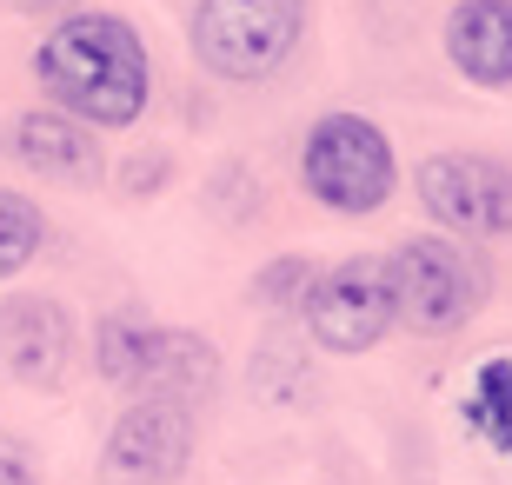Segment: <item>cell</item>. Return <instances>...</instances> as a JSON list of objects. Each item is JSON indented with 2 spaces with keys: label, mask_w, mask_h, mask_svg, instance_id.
<instances>
[{
  "label": "cell",
  "mask_w": 512,
  "mask_h": 485,
  "mask_svg": "<svg viewBox=\"0 0 512 485\" xmlns=\"http://www.w3.org/2000/svg\"><path fill=\"white\" fill-rule=\"evenodd\" d=\"M34 80L47 87L54 113L80 120L87 133H120L147 113L153 67L147 47L120 14H67L34 47Z\"/></svg>",
  "instance_id": "1"
},
{
  "label": "cell",
  "mask_w": 512,
  "mask_h": 485,
  "mask_svg": "<svg viewBox=\"0 0 512 485\" xmlns=\"http://www.w3.org/2000/svg\"><path fill=\"white\" fill-rule=\"evenodd\" d=\"M313 0H193V60L227 87H260L300 54Z\"/></svg>",
  "instance_id": "2"
},
{
  "label": "cell",
  "mask_w": 512,
  "mask_h": 485,
  "mask_svg": "<svg viewBox=\"0 0 512 485\" xmlns=\"http://www.w3.org/2000/svg\"><path fill=\"white\" fill-rule=\"evenodd\" d=\"M300 187L340 220L380 213L399 193V160L386 127L366 120V113H320L300 147Z\"/></svg>",
  "instance_id": "3"
},
{
  "label": "cell",
  "mask_w": 512,
  "mask_h": 485,
  "mask_svg": "<svg viewBox=\"0 0 512 485\" xmlns=\"http://www.w3.org/2000/svg\"><path fill=\"white\" fill-rule=\"evenodd\" d=\"M386 286H393V319L426 339L459 333L466 319L486 306V260L473 246L446 240V233H413L386 253Z\"/></svg>",
  "instance_id": "4"
},
{
  "label": "cell",
  "mask_w": 512,
  "mask_h": 485,
  "mask_svg": "<svg viewBox=\"0 0 512 485\" xmlns=\"http://www.w3.org/2000/svg\"><path fill=\"white\" fill-rule=\"evenodd\" d=\"M306 333L320 353H373L386 333H393V286H386V253H353V260H333L326 273H313L300 299Z\"/></svg>",
  "instance_id": "5"
},
{
  "label": "cell",
  "mask_w": 512,
  "mask_h": 485,
  "mask_svg": "<svg viewBox=\"0 0 512 485\" xmlns=\"http://www.w3.org/2000/svg\"><path fill=\"white\" fill-rule=\"evenodd\" d=\"M413 193L446 240H512V167L493 153H433L419 160Z\"/></svg>",
  "instance_id": "6"
},
{
  "label": "cell",
  "mask_w": 512,
  "mask_h": 485,
  "mask_svg": "<svg viewBox=\"0 0 512 485\" xmlns=\"http://www.w3.org/2000/svg\"><path fill=\"white\" fill-rule=\"evenodd\" d=\"M193 439H200L193 412L133 399L100 446V472H107V485H173L193 459Z\"/></svg>",
  "instance_id": "7"
},
{
  "label": "cell",
  "mask_w": 512,
  "mask_h": 485,
  "mask_svg": "<svg viewBox=\"0 0 512 485\" xmlns=\"http://www.w3.org/2000/svg\"><path fill=\"white\" fill-rule=\"evenodd\" d=\"M127 392L200 419V406H213V392H220V346L207 333H193V326H147Z\"/></svg>",
  "instance_id": "8"
},
{
  "label": "cell",
  "mask_w": 512,
  "mask_h": 485,
  "mask_svg": "<svg viewBox=\"0 0 512 485\" xmlns=\"http://www.w3.org/2000/svg\"><path fill=\"white\" fill-rule=\"evenodd\" d=\"M74 359V319L47 293L0 299V373L14 386H60Z\"/></svg>",
  "instance_id": "9"
},
{
  "label": "cell",
  "mask_w": 512,
  "mask_h": 485,
  "mask_svg": "<svg viewBox=\"0 0 512 485\" xmlns=\"http://www.w3.org/2000/svg\"><path fill=\"white\" fill-rule=\"evenodd\" d=\"M7 153H14L27 173H40V180H67V187H94L100 173H107V153H100V140L80 120H67V113L54 107H27L7 127Z\"/></svg>",
  "instance_id": "10"
},
{
  "label": "cell",
  "mask_w": 512,
  "mask_h": 485,
  "mask_svg": "<svg viewBox=\"0 0 512 485\" xmlns=\"http://www.w3.org/2000/svg\"><path fill=\"white\" fill-rule=\"evenodd\" d=\"M446 60L473 87H512V0H459L446 14Z\"/></svg>",
  "instance_id": "11"
},
{
  "label": "cell",
  "mask_w": 512,
  "mask_h": 485,
  "mask_svg": "<svg viewBox=\"0 0 512 485\" xmlns=\"http://www.w3.org/2000/svg\"><path fill=\"white\" fill-rule=\"evenodd\" d=\"M466 426H473L493 452L512 459V353H499V359L479 366L473 392H466Z\"/></svg>",
  "instance_id": "12"
},
{
  "label": "cell",
  "mask_w": 512,
  "mask_h": 485,
  "mask_svg": "<svg viewBox=\"0 0 512 485\" xmlns=\"http://www.w3.org/2000/svg\"><path fill=\"white\" fill-rule=\"evenodd\" d=\"M40 246H47V213L27 193L0 187V280H14L20 266H34Z\"/></svg>",
  "instance_id": "13"
},
{
  "label": "cell",
  "mask_w": 512,
  "mask_h": 485,
  "mask_svg": "<svg viewBox=\"0 0 512 485\" xmlns=\"http://www.w3.org/2000/svg\"><path fill=\"white\" fill-rule=\"evenodd\" d=\"M147 326H153V319L133 313V306H120V313H107V319L94 326V373L107 379V386L127 392L133 359H140V333H147Z\"/></svg>",
  "instance_id": "14"
},
{
  "label": "cell",
  "mask_w": 512,
  "mask_h": 485,
  "mask_svg": "<svg viewBox=\"0 0 512 485\" xmlns=\"http://www.w3.org/2000/svg\"><path fill=\"white\" fill-rule=\"evenodd\" d=\"M313 273H320V266L306 260V253H280V260H266L260 273H253L247 299L253 306H273V313H280V306H300L306 286H313Z\"/></svg>",
  "instance_id": "15"
},
{
  "label": "cell",
  "mask_w": 512,
  "mask_h": 485,
  "mask_svg": "<svg viewBox=\"0 0 512 485\" xmlns=\"http://www.w3.org/2000/svg\"><path fill=\"white\" fill-rule=\"evenodd\" d=\"M167 173H173V160H167V153H153V160L140 153V160H127V173H120V187H127L133 200H147L153 187H167Z\"/></svg>",
  "instance_id": "16"
},
{
  "label": "cell",
  "mask_w": 512,
  "mask_h": 485,
  "mask_svg": "<svg viewBox=\"0 0 512 485\" xmlns=\"http://www.w3.org/2000/svg\"><path fill=\"white\" fill-rule=\"evenodd\" d=\"M0 485H40L34 452L20 446V439H0Z\"/></svg>",
  "instance_id": "17"
},
{
  "label": "cell",
  "mask_w": 512,
  "mask_h": 485,
  "mask_svg": "<svg viewBox=\"0 0 512 485\" xmlns=\"http://www.w3.org/2000/svg\"><path fill=\"white\" fill-rule=\"evenodd\" d=\"M14 7H27V14H54V7H67V0H14Z\"/></svg>",
  "instance_id": "18"
}]
</instances>
